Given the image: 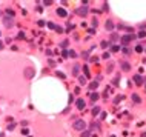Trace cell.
I'll use <instances>...</instances> for the list:
<instances>
[{"label":"cell","mask_w":146,"mask_h":137,"mask_svg":"<svg viewBox=\"0 0 146 137\" xmlns=\"http://www.w3.org/2000/svg\"><path fill=\"white\" fill-rule=\"evenodd\" d=\"M85 128H86L85 120H77V122L74 123V130H77V131H82V130H85Z\"/></svg>","instance_id":"obj_1"},{"label":"cell","mask_w":146,"mask_h":137,"mask_svg":"<svg viewBox=\"0 0 146 137\" xmlns=\"http://www.w3.org/2000/svg\"><path fill=\"white\" fill-rule=\"evenodd\" d=\"M3 23H5V26H9V28H11V26L14 25V20H13V17L9 15V17H5V19H3Z\"/></svg>","instance_id":"obj_2"},{"label":"cell","mask_w":146,"mask_h":137,"mask_svg":"<svg viewBox=\"0 0 146 137\" xmlns=\"http://www.w3.org/2000/svg\"><path fill=\"white\" fill-rule=\"evenodd\" d=\"M25 76L28 77V79H31V77L34 76V69H31V68H26V69H25Z\"/></svg>","instance_id":"obj_3"},{"label":"cell","mask_w":146,"mask_h":137,"mask_svg":"<svg viewBox=\"0 0 146 137\" xmlns=\"http://www.w3.org/2000/svg\"><path fill=\"white\" fill-rule=\"evenodd\" d=\"M85 105H86V103H85V100H83V99H78V100H77V108L80 109V111L85 108Z\"/></svg>","instance_id":"obj_4"},{"label":"cell","mask_w":146,"mask_h":137,"mask_svg":"<svg viewBox=\"0 0 146 137\" xmlns=\"http://www.w3.org/2000/svg\"><path fill=\"white\" fill-rule=\"evenodd\" d=\"M57 14L60 15V17H66V11L62 9V8H58V9H57Z\"/></svg>","instance_id":"obj_5"},{"label":"cell","mask_w":146,"mask_h":137,"mask_svg":"<svg viewBox=\"0 0 146 137\" xmlns=\"http://www.w3.org/2000/svg\"><path fill=\"white\" fill-rule=\"evenodd\" d=\"M131 39H132L131 36H125V37H123V43H125V45L129 43V40H131Z\"/></svg>","instance_id":"obj_6"},{"label":"cell","mask_w":146,"mask_h":137,"mask_svg":"<svg viewBox=\"0 0 146 137\" xmlns=\"http://www.w3.org/2000/svg\"><path fill=\"white\" fill-rule=\"evenodd\" d=\"M106 29H109V31L112 29V22H111V20H108V22H106Z\"/></svg>","instance_id":"obj_7"},{"label":"cell","mask_w":146,"mask_h":137,"mask_svg":"<svg viewBox=\"0 0 146 137\" xmlns=\"http://www.w3.org/2000/svg\"><path fill=\"white\" fill-rule=\"evenodd\" d=\"M77 14H86V8H80V9H77Z\"/></svg>","instance_id":"obj_8"},{"label":"cell","mask_w":146,"mask_h":137,"mask_svg":"<svg viewBox=\"0 0 146 137\" xmlns=\"http://www.w3.org/2000/svg\"><path fill=\"white\" fill-rule=\"evenodd\" d=\"M91 99H92L94 102H96V100L98 99V94H97V92H96V94H91Z\"/></svg>","instance_id":"obj_9"},{"label":"cell","mask_w":146,"mask_h":137,"mask_svg":"<svg viewBox=\"0 0 146 137\" xmlns=\"http://www.w3.org/2000/svg\"><path fill=\"white\" fill-rule=\"evenodd\" d=\"M98 111H100V108H97V106H96V108L92 109V116H97V112H98Z\"/></svg>","instance_id":"obj_10"},{"label":"cell","mask_w":146,"mask_h":137,"mask_svg":"<svg viewBox=\"0 0 146 137\" xmlns=\"http://www.w3.org/2000/svg\"><path fill=\"white\" fill-rule=\"evenodd\" d=\"M78 82H80V83H82V85H85V83H86V79H85V77H83V76H82V77H80V79H78Z\"/></svg>","instance_id":"obj_11"},{"label":"cell","mask_w":146,"mask_h":137,"mask_svg":"<svg viewBox=\"0 0 146 137\" xmlns=\"http://www.w3.org/2000/svg\"><path fill=\"white\" fill-rule=\"evenodd\" d=\"M97 88V82H92V83H91V89H96Z\"/></svg>","instance_id":"obj_12"},{"label":"cell","mask_w":146,"mask_h":137,"mask_svg":"<svg viewBox=\"0 0 146 137\" xmlns=\"http://www.w3.org/2000/svg\"><path fill=\"white\" fill-rule=\"evenodd\" d=\"M135 82H137V83H141V79H140V76H135Z\"/></svg>","instance_id":"obj_13"},{"label":"cell","mask_w":146,"mask_h":137,"mask_svg":"<svg viewBox=\"0 0 146 137\" xmlns=\"http://www.w3.org/2000/svg\"><path fill=\"white\" fill-rule=\"evenodd\" d=\"M132 99H134V100H135V102H137V103H139V102H140V99H139V96H135V94H134V96H132Z\"/></svg>","instance_id":"obj_14"},{"label":"cell","mask_w":146,"mask_h":137,"mask_svg":"<svg viewBox=\"0 0 146 137\" xmlns=\"http://www.w3.org/2000/svg\"><path fill=\"white\" fill-rule=\"evenodd\" d=\"M121 65H123V69H125V71H128V69H129V66H128V63H121Z\"/></svg>","instance_id":"obj_15"},{"label":"cell","mask_w":146,"mask_h":137,"mask_svg":"<svg viewBox=\"0 0 146 137\" xmlns=\"http://www.w3.org/2000/svg\"><path fill=\"white\" fill-rule=\"evenodd\" d=\"M23 37H25V34H23V33H19L17 34V39H23Z\"/></svg>","instance_id":"obj_16"},{"label":"cell","mask_w":146,"mask_h":137,"mask_svg":"<svg viewBox=\"0 0 146 137\" xmlns=\"http://www.w3.org/2000/svg\"><path fill=\"white\" fill-rule=\"evenodd\" d=\"M82 137H89V132H83V134H82Z\"/></svg>","instance_id":"obj_17"},{"label":"cell","mask_w":146,"mask_h":137,"mask_svg":"<svg viewBox=\"0 0 146 137\" xmlns=\"http://www.w3.org/2000/svg\"><path fill=\"white\" fill-rule=\"evenodd\" d=\"M3 48V42H0V49H2Z\"/></svg>","instance_id":"obj_18"},{"label":"cell","mask_w":146,"mask_h":137,"mask_svg":"<svg viewBox=\"0 0 146 137\" xmlns=\"http://www.w3.org/2000/svg\"><path fill=\"white\" fill-rule=\"evenodd\" d=\"M3 136H5V134H3V132H0V137H3Z\"/></svg>","instance_id":"obj_19"}]
</instances>
